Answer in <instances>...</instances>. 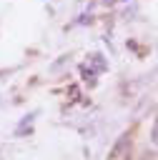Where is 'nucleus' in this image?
Instances as JSON below:
<instances>
[{"label": "nucleus", "instance_id": "2", "mask_svg": "<svg viewBox=\"0 0 158 160\" xmlns=\"http://www.w3.org/2000/svg\"><path fill=\"white\" fill-rule=\"evenodd\" d=\"M88 62H90V68H88V70H93V72H100V70H105V68H108V62L103 60V55H90V58H88Z\"/></svg>", "mask_w": 158, "mask_h": 160}, {"label": "nucleus", "instance_id": "1", "mask_svg": "<svg viewBox=\"0 0 158 160\" xmlns=\"http://www.w3.org/2000/svg\"><path fill=\"white\" fill-rule=\"evenodd\" d=\"M128 148H130V138H128V135H120L118 142H115L113 150H110V160H120V158L128 152Z\"/></svg>", "mask_w": 158, "mask_h": 160}, {"label": "nucleus", "instance_id": "3", "mask_svg": "<svg viewBox=\"0 0 158 160\" xmlns=\"http://www.w3.org/2000/svg\"><path fill=\"white\" fill-rule=\"evenodd\" d=\"M75 98H78V88L73 85V88H70V100H75Z\"/></svg>", "mask_w": 158, "mask_h": 160}]
</instances>
